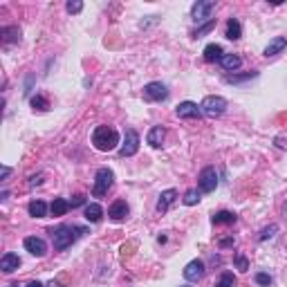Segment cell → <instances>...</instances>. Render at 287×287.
<instances>
[{"mask_svg": "<svg viewBox=\"0 0 287 287\" xmlns=\"http://www.w3.org/2000/svg\"><path fill=\"white\" fill-rule=\"evenodd\" d=\"M182 287H191V285H182Z\"/></svg>", "mask_w": 287, "mask_h": 287, "instance_id": "obj_41", "label": "cell"}, {"mask_svg": "<svg viewBox=\"0 0 287 287\" xmlns=\"http://www.w3.org/2000/svg\"><path fill=\"white\" fill-rule=\"evenodd\" d=\"M200 110H202V114H204V117H209V119L222 117L224 110H227V99L216 97V95L204 97V101L200 103Z\"/></svg>", "mask_w": 287, "mask_h": 287, "instance_id": "obj_3", "label": "cell"}, {"mask_svg": "<svg viewBox=\"0 0 287 287\" xmlns=\"http://www.w3.org/2000/svg\"><path fill=\"white\" fill-rule=\"evenodd\" d=\"M175 114L180 119H197L202 114V110L197 108V103H193V101H182L180 106L175 108Z\"/></svg>", "mask_w": 287, "mask_h": 287, "instance_id": "obj_11", "label": "cell"}, {"mask_svg": "<svg viewBox=\"0 0 287 287\" xmlns=\"http://www.w3.org/2000/svg\"><path fill=\"white\" fill-rule=\"evenodd\" d=\"M202 54H204V61H207V63H216V61H222L224 52H222V48H220L218 43H211V45H207Z\"/></svg>", "mask_w": 287, "mask_h": 287, "instance_id": "obj_17", "label": "cell"}, {"mask_svg": "<svg viewBox=\"0 0 287 287\" xmlns=\"http://www.w3.org/2000/svg\"><path fill=\"white\" fill-rule=\"evenodd\" d=\"M182 202H184L186 207L197 204V202H200V191H197V189H189V191L184 193V197H182Z\"/></svg>", "mask_w": 287, "mask_h": 287, "instance_id": "obj_26", "label": "cell"}, {"mask_svg": "<svg viewBox=\"0 0 287 287\" xmlns=\"http://www.w3.org/2000/svg\"><path fill=\"white\" fill-rule=\"evenodd\" d=\"M233 263H236V267L240 271H247L249 269V260H247V256H244V254H236V256H233Z\"/></svg>", "mask_w": 287, "mask_h": 287, "instance_id": "obj_29", "label": "cell"}, {"mask_svg": "<svg viewBox=\"0 0 287 287\" xmlns=\"http://www.w3.org/2000/svg\"><path fill=\"white\" fill-rule=\"evenodd\" d=\"M164 137H166L164 126H153L148 130V135H146V142L153 146V148H159V146L164 144Z\"/></svg>", "mask_w": 287, "mask_h": 287, "instance_id": "obj_16", "label": "cell"}, {"mask_svg": "<svg viewBox=\"0 0 287 287\" xmlns=\"http://www.w3.org/2000/svg\"><path fill=\"white\" fill-rule=\"evenodd\" d=\"M256 283L263 285V287H269L271 283H274V278H271L269 274H265V271H258V274H256Z\"/></svg>", "mask_w": 287, "mask_h": 287, "instance_id": "obj_30", "label": "cell"}, {"mask_svg": "<svg viewBox=\"0 0 287 287\" xmlns=\"http://www.w3.org/2000/svg\"><path fill=\"white\" fill-rule=\"evenodd\" d=\"M213 25H216V20H211V23L200 25V27L195 29V34H193V36H195V38H202V36H204L207 32H211V29H213Z\"/></svg>", "mask_w": 287, "mask_h": 287, "instance_id": "obj_31", "label": "cell"}, {"mask_svg": "<svg viewBox=\"0 0 287 287\" xmlns=\"http://www.w3.org/2000/svg\"><path fill=\"white\" fill-rule=\"evenodd\" d=\"M236 244V238H220L218 240V247L220 249H229V247H233Z\"/></svg>", "mask_w": 287, "mask_h": 287, "instance_id": "obj_34", "label": "cell"}, {"mask_svg": "<svg viewBox=\"0 0 287 287\" xmlns=\"http://www.w3.org/2000/svg\"><path fill=\"white\" fill-rule=\"evenodd\" d=\"M227 38L229 40H238L240 36H242V25H240V20L238 18H229L227 20Z\"/></svg>", "mask_w": 287, "mask_h": 287, "instance_id": "obj_18", "label": "cell"}, {"mask_svg": "<svg viewBox=\"0 0 287 287\" xmlns=\"http://www.w3.org/2000/svg\"><path fill=\"white\" fill-rule=\"evenodd\" d=\"M36 184H43V173H38V175H34L32 180H29V186H36Z\"/></svg>", "mask_w": 287, "mask_h": 287, "instance_id": "obj_35", "label": "cell"}, {"mask_svg": "<svg viewBox=\"0 0 287 287\" xmlns=\"http://www.w3.org/2000/svg\"><path fill=\"white\" fill-rule=\"evenodd\" d=\"M9 173H12V169H9V166H3V175H0V180H7Z\"/></svg>", "mask_w": 287, "mask_h": 287, "instance_id": "obj_37", "label": "cell"}, {"mask_svg": "<svg viewBox=\"0 0 287 287\" xmlns=\"http://www.w3.org/2000/svg\"><path fill=\"white\" fill-rule=\"evenodd\" d=\"M83 202H86V197H83V195H76V197H74V200H72V202H70V207H72V209H74V207H81V204H83Z\"/></svg>", "mask_w": 287, "mask_h": 287, "instance_id": "obj_36", "label": "cell"}, {"mask_svg": "<svg viewBox=\"0 0 287 287\" xmlns=\"http://www.w3.org/2000/svg\"><path fill=\"white\" fill-rule=\"evenodd\" d=\"M27 211L32 218H45L48 216V204H45L43 200H32L27 207Z\"/></svg>", "mask_w": 287, "mask_h": 287, "instance_id": "obj_21", "label": "cell"}, {"mask_svg": "<svg viewBox=\"0 0 287 287\" xmlns=\"http://www.w3.org/2000/svg\"><path fill=\"white\" fill-rule=\"evenodd\" d=\"M65 9H67L70 14H79L81 9H83V3H81V0H70V3L65 5Z\"/></svg>", "mask_w": 287, "mask_h": 287, "instance_id": "obj_32", "label": "cell"}, {"mask_svg": "<svg viewBox=\"0 0 287 287\" xmlns=\"http://www.w3.org/2000/svg\"><path fill=\"white\" fill-rule=\"evenodd\" d=\"M27 287H45L43 283H38V280H32V283H29Z\"/></svg>", "mask_w": 287, "mask_h": 287, "instance_id": "obj_38", "label": "cell"}, {"mask_svg": "<svg viewBox=\"0 0 287 287\" xmlns=\"http://www.w3.org/2000/svg\"><path fill=\"white\" fill-rule=\"evenodd\" d=\"M50 211H52V216H54V218L65 216V213L70 211V202H67L65 197H54V202H52Z\"/></svg>", "mask_w": 287, "mask_h": 287, "instance_id": "obj_19", "label": "cell"}, {"mask_svg": "<svg viewBox=\"0 0 287 287\" xmlns=\"http://www.w3.org/2000/svg\"><path fill=\"white\" fill-rule=\"evenodd\" d=\"M32 108H34V110H48L50 103H48V99H43L40 95H36V97H32Z\"/></svg>", "mask_w": 287, "mask_h": 287, "instance_id": "obj_28", "label": "cell"}, {"mask_svg": "<svg viewBox=\"0 0 287 287\" xmlns=\"http://www.w3.org/2000/svg\"><path fill=\"white\" fill-rule=\"evenodd\" d=\"M112 184H114V173H112V171L108 169V166L99 169V171H97V175H95V189H92L95 197L106 195V193L112 189Z\"/></svg>", "mask_w": 287, "mask_h": 287, "instance_id": "obj_4", "label": "cell"}, {"mask_svg": "<svg viewBox=\"0 0 287 287\" xmlns=\"http://www.w3.org/2000/svg\"><path fill=\"white\" fill-rule=\"evenodd\" d=\"M0 34H3V43L5 45L18 43V40H20V29L18 27H3V29H0Z\"/></svg>", "mask_w": 287, "mask_h": 287, "instance_id": "obj_24", "label": "cell"}, {"mask_svg": "<svg viewBox=\"0 0 287 287\" xmlns=\"http://www.w3.org/2000/svg\"><path fill=\"white\" fill-rule=\"evenodd\" d=\"M9 287H20V285H16V283H14V285H9Z\"/></svg>", "mask_w": 287, "mask_h": 287, "instance_id": "obj_40", "label": "cell"}, {"mask_svg": "<svg viewBox=\"0 0 287 287\" xmlns=\"http://www.w3.org/2000/svg\"><path fill=\"white\" fill-rule=\"evenodd\" d=\"M197 186H200L202 193H213L218 186V173L213 166H207V169L200 171V177H197Z\"/></svg>", "mask_w": 287, "mask_h": 287, "instance_id": "obj_7", "label": "cell"}, {"mask_svg": "<svg viewBox=\"0 0 287 287\" xmlns=\"http://www.w3.org/2000/svg\"><path fill=\"white\" fill-rule=\"evenodd\" d=\"M177 200V191L175 189H166L159 193V200H157V211L159 213H166L169 211V207L173 204V202Z\"/></svg>", "mask_w": 287, "mask_h": 287, "instance_id": "obj_13", "label": "cell"}, {"mask_svg": "<svg viewBox=\"0 0 287 287\" xmlns=\"http://www.w3.org/2000/svg\"><path fill=\"white\" fill-rule=\"evenodd\" d=\"M276 233H278V224H269V227H265L263 231H260V236H258V240H269V238H274Z\"/></svg>", "mask_w": 287, "mask_h": 287, "instance_id": "obj_27", "label": "cell"}, {"mask_svg": "<svg viewBox=\"0 0 287 287\" xmlns=\"http://www.w3.org/2000/svg\"><path fill=\"white\" fill-rule=\"evenodd\" d=\"M48 287H65V285H61V283H54V280H52V283H50Z\"/></svg>", "mask_w": 287, "mask_h": 287, "instance_id": "obj_39", "label": "cell"}, {"mask_svg": "<svg viewBox=\"0 0 287 287\" xmlns=\"http://www.w3.org/2000/svg\"><path fill=\"white\" fill-rule=\"evenodd\" d=\"M216 12V3L213 0H197L195 5L191 7V18L195 20L197 25L200 23H211V14Z\"/></svg>", "mask_w": 287, "mask_h": 287, "instance_id": "obj_5", "label": "cell"}, {"mask_svg": "<svg viewBox=\"0 0 287 287\" xmlns=\"http://www.w3.org/2000/svg\"><path fill=\"white\" fill-rule=\"evenodd\" d=\"M108 216H110V220H114V222H121L124 218L128 216V204H126V200L112 202V207L108 209Z\"/></svg>", "mask_w": 287, "mask_h": 287, "instance_id": "obj_12", "label": "cell"}, {"mask_svg": "<svg viewBox=\"0 0 287 287\" xmlns=\"http://www.w3.org/2000/svg\"><path fill=\"white\" fill-rule=\"evenodd\" d=\"M202 276H204V263H202V260L195 258L184 267V278L189 280V283H197Z\"/></svg>", "mask_w": 287, "mask_h": 287, "instance_id": "obj_10", "label": "cell"}, {"mask_svg": "<svg viewBox=\"0 0 287 287\" xmlns=\"http://www.w3.org/2000/svg\"><path fill=\"white\" fill-rule=\"evenodd\" d=\"M86 233V229L83 227H59L56 231H52V240H54V249H59V252H63L67 249L72 242H74L79 236Z\"/></svg>", "mask_w": 287, "mask_h": 287, "instance_id": "obj_2", "label": "cell"}, {"mask_svg": "<svg viewBox=\"0 0 287 287\" xmlns=\"http://www.w3.org/2000/svg\"><path fill=\"white\" fill-rule=\"evenodd\" d=\"M144 99H148V101H164V99H169V88H166L161 81L146 83L144 86Z\"/></svg>", "mask_w": 287, "mask_h": 287, "instance_id": "obj_8", "label": "cell"}, {"mask_svg": "<svg viewBox=\"0 0 287 287\" xmlns=\"http://www.w3.org/2000/svg\"><path fill=\"white\" fill-rule=\"evenodd\" d=\"M236 220H238V216L236 213H231V211H218V213H213L211 216L213 224H233Z\"/></svg>", "mask_w": 287, "mask_h": 287, "instance_id": "obj_23", "label": "cell"}, {"mask_svg": "<svg viewBox=\"0 0 287 287\" xmlns=\"http://www.w3.org/2000/svg\"><path fill=\"white\" fill-rule=\"evenodd\" d=\"M101 218H103L101 204H97V202H90V204L86 207V220H88V222H99Z\"/></svg>", "mask_w": 287, "mask_h": 287, "instance_id": "obj_22", "label": "cell"}, {"mask_svg": "<svg viewBox=\"0 0 287 287\" xmlns=\"http://www.w3.org/2000/svg\"><path fill=\"white\" fill-rule=\"evenodd\" d=\"M25 249H27L32 256H36V258H43L45 254H48V242H45L43 238H36V236H29L25 238Z\"/></svg>", "mask_w": 287, "mask_h": 287, "instance_id": "obj_9", "label": "cell"}, {"mask_svg": "<svg viewBox=\"0 0 287 287\" xmlns=\"http://www.w3.org/2000/svg\"><path fill=\"white\" fill-rule=\"evenodd\" d=\"M220 65H222L227 72H236L238 67L242 65V59H240L238 54H224L222 61H220Z\"/></svg>", "mask_w": 287, "mask_h": 287, "instance_id": "obj_20", "label": "cell"}, {"mask_svg": "<svg viewBox=\"0 0 287 287\" xmlns=\"http://www.w3.org/2000/svg\"><path fill=\"white\" fill-rule=\"evenodd\" d=\"M213 287H236V276L231 271H224V274H220V278L213 283Z\"/></svg>", "mask_w": 287, "mask_h": 287, "instance_id": "obj_25", "label": "cell"}, {"mask_svg": "<svg viewBox=\"0 0 287 287\" xmlns=\"http://www.w3.org/2000/svg\"><path fill=\"white\" fill-rule=\"evenodd\" d=\"M92 146L101 153L114 150L119 146V133L112 126H97L95 133H92Z\"/></svg>", "mask_w": 287, "mask_h": 287, "instance_id": "obj_1", "label": "cell"}, {"mask_svg": "<svg viewBox=\"0 0 287 287\" xmlns=\"http://www.w3.org/2000/svg\"><path fill=\"white\" fill-rule=\"evenodd\" d=\"M20 267V258H18V254H5L3 258H0V269L5 271V274H12V271H16Z\"/></svg>", "mask_w": 287, "mask_h": 287, "instance_id": "obj_15", "label": "cell"}, {"mask_svg": "<svg viewBox=\"0 0 287 287\" xmlns=\"http://www.w3.org/2000/svg\"><path fill=\"white\" fill-rule=\"evenodd\" d=\"M137 150H139V135L137 130L128 128L126 135H124V144L119 146V155L121 157H133V155H137Z\"/></svg>", "mask_w": 287, "mask_h": 287, "instance_id": "obj_6", "label": "cell"}, {"mask_svg": "<svg viewBox=\"0 0 287 287\" xmlns=\"http://www.w3.org/2000/svg\"><path fill=\"white\" fill-rule=\"evenodd\" d=\"M256 76H258V72H249V74H244V76H227V83H240L244 79H256Z\"/></svg>", "mask_w": 287, "mask_h": 287, "instance_id": "obj_33", "label": "cell"}, {"mask_svg": "<svg viewBox=\"0 0 287 287\" xmlns=\"http://www.w3.org/2000/svg\"><path fill=\"white\" fill-rule=\"evenodd\" d=\"M285 48H287V38H285V36H276V38H271V40H269V45L263 50V54L269 59V56L280 54V52H283Z\"/></svg>", "mask_w": 287, "mask_h": 287, "instance_id": "obj_14", "label": "cell"}]
</instances>
